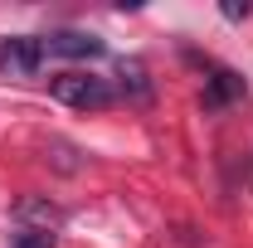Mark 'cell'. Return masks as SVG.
<instances>
[{
  "mask_svg": "<svg viewBox=\"0 0 253 248\" xmlns=\"http://www.w3.org/2000/svg\"><path fill=\"white\" fill-rule=\"evenodd\" d=\"M49 93L59 102H68V107H112L117 102V88L107 78H97V73H59L49 83Z\"/></svg>",
  "mask_w": 253,
  "mask_h": 248,
  "instance_id": "6da1fadb",
  "label": "cell"
},
{
  "mask_svg": "<svg viewBox=\"0 0 253 248\" xmlns=\"http://www.w3.org/2000/svg\"><path fill=\"white\" fill-rule=\"evenodd\" d=\"M39 49L44 59H97L107 54V44L88 30H54V34H39Z\"/></svg>",
  "mask_w": 253,
  "mask_h": 248,
  "instance_id": "7a4b0ae2",
  "label": "cell"
},
{
  "mask_svg": "<svg viewBox=\"0 0 253 248\" xmlns=\"http://www.w3.org/2000/svg\"><path fill=\"white\" fill-rule=\"evenodd\" d=\"M39 63H44V49H39L34 34H10V39H0V73H10V78H34Z\"/></svg>",
  "mask_w": 253,
  "mask_h": 248,
  "instance_id": "3957f363",
  "label": "cell"
},
{
  "mask_svg": "<svg viewBox=\"0 0 253 248\" xmlns=\"http://www.w3.org/2000/svg\"><path fill=\"white\" fill-rule=\"evenodd\" d=\"M15 214L25 219V229H49V234L63 224V209H59V205H49V200H20Z\"/></svg>",
  "mask_w": 253,
  "mask_h": 248,
  "instance_id": "277c9868",
  "label": "cell"
},
{
  "mask_svg": "<svg viewBox=\"0 0 253 248\" xmlns=\"http://www.w3.org/2000/svg\"><path fill=\"white\" fill-rule=\"evenodd\" d=\"M244 93V83H239V73H229V68H219L214 78H210V88H205V107H224L229 97Z\"/></svg>",
  "mask_w": 253,
  "mask_h": 248,
  "instance_id": "5b68a950",
  "label": "cell"
},
{
  "mask_svg": "<svg viewBox=\"0 0 253 248\" xmlns=\"http://www.w3.org/2000/svg\"><path fill=\"white\" fill-rule=\"evenodd\" d=\"M10 248H59V239L49 229H20V234H10Z\"/></svg>",
  "mask_w": 253,
  "mask_h": 248,
  "instance_id": "8992f818",
  "label": "cell"
},
{
  "mask_svg": "<svg viewBox=\"0 0 253 248\" xmlns=\"http://www.w3.org/2000/svg\"><path fill=\"white\" fill-rule=\"evenodd\" d=\"M224 20H249V5H224Z\"/></svg>",
  "mask_w": 253,
  "mask_h": 248,
  "instance_id": "52a82bcc",
  "label": "cell"
}]
</instances>
